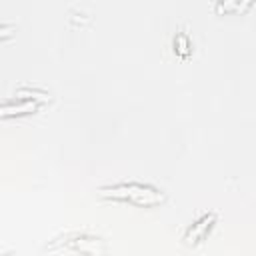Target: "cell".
<instances>
[{"label":"cell","instance_id":"2","mask_svg":"<svg viewBox=\"0 0 256 256\" xmlns=\"http://www.w3.org/2000/svg\"><path fill=\"white\" fill-rule=\"evenodd\" d=\"M214 224H216V214H214V212H206V214H202V216H200V218L186 230V234H184V242H186L188 246H196V244L204 242V240L208 238L210 230L214 228Z\"/></svg>","mask_w":256,"mask_h":256},{"label":"cell","instance_id":"1","mask_svg":"<svg viewBox=\"0 0 256 256\" xmlns=\"http://www.w3.org/2000/svg\"><path fill=\"white\" fill-rule=\"evenodd\" d=\"M102 194L110 200L116 202H128L134 206L142 208H154L166 200V194L152 186V184H142V182H118L102 188Z\"/></svg>","mask_w":256,"mask_h":256},{"label":"cell","instance_id":"3","mask_svg":"<svg viewBox=\"0 0 256 256\" xmlns=\"http://www.w3.org/2000/svg\"><path fill=\"white\" fill-rule=\"evenodd\" d=\"M174 52H176L180 58L190 56V52H192V44H190V38H188L186 34H178V36H174Z\"/></svg>","mask_w":256,"mask_h":256}]
</instances>
